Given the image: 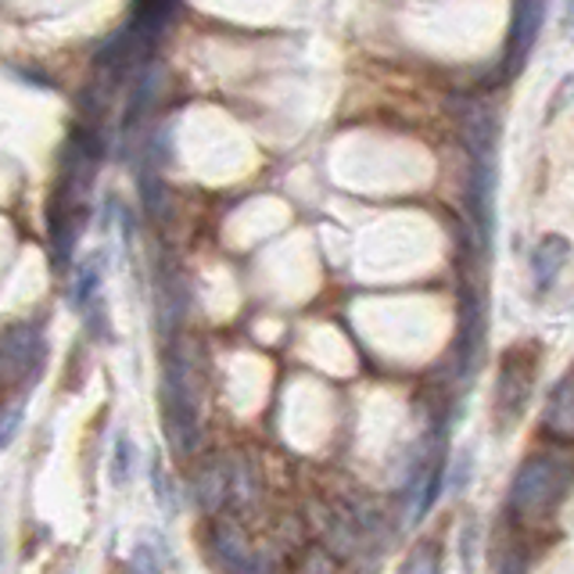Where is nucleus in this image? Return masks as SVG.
<instances>
[{"mask_svg":"<svg viewBox=\"0 0 574 574\" xmlns=\"http://www.w3.org/2000/svg\"><path fill=\"white\" fill-rule=\"evenodd\" d=\"M212 542H215V550L226 557L230 567H237V571H262L266 567L262 560L251 557V546L245 542V535H241L237 525H230V520L212 528Z\"/></svg>","mask_w":574,"mask_h":574,"instance_id":"6","label":"nucleus"},{"mask_svg":"<svg viewBox=\"0 0 574 574\" xmlns=\"http://www.w3.org/2000/svg\"><path fill=\"white\" fill-rule=\"evenodd\" d=\"M535 363H539V352L535 344H514L503 363H500V380H495V406H500L503 417H514L525 410L528 391H531V377H535Z\"/></svg>","mask_w":574,"mask_h":574,"instance_id":"3","label":"nucleus"},{"mask_svg":"<svg viewBox=\"0 0 574 574\" xmlns=\"http://www.w3.org/2000/svg\"><path fill=\"white\" fill-rule=\"evenodd\" d=\"M195 492L198 503L206 514H220V509L230 503V489H226V459H209L206 467L198 470L195 478Z\"/></svg>","mask_w":574,"mask_h":574,"instance_id":"5","label":"nucleus"},{"mask_svg":"<svg viewBox=\"0 0 574 574\" xmlns=\"http://www.w3.org/2000/svg\"><path fill=\"white\" fill-rule=\"evenodd\" d=\"M97 288H101V266L94 259L91 266H83L80 280H75V305H83V302H91L94 295H101Z\"/></svg>","mask_w":574,"mask_h":574,"instance_id":"11","label":"nucleus"},{"mask_svg":"<svg viewBox=\"0 0 574 574\" xmlns=\"http://www.w3.org/2000/svg\"><path fill=\"white\" fill-rule=\"evenodd\" d=\"M165 424H169V438L176 453L180 456L195 453L201 431H198V406H195V391L187 385L184 360H176V370H169V377H165Z\"/></svg>","mask_w":574,"mask_h":574,"instance_id":"2","label":"nucleus"},{"mask_svg":"<svg viewBox=\"0 0 574 574\" xmlns=\"http://www.w3.org/2000/svg\"><path fill=\"white\" fill-rule=\"evenodd\" d=\"M567 255H571V245L564 237H546L539 248H535L531 255V273H535V288L546 291L557 280V273L564 270V262H567Z\"/></svg>","mask_w":574,"mask_h":574,"instance_id":"7","label":"nucleus"},{"mask_svg":"<svg viewBox=\"0 0 574 574\" xmlns=\"http://www.w3.org/2000/svg\"><path fill=\"white\" fill-rule=\"evenodd\" d=\"M130 470H133V442L119 435V442H115V453H112V478L126 484L130 481Z\"/></svg>","mask_w":574,"mask_h":574,"instance_id":"10","label":"nucleus"},{"mask_svg":"<svg viewBox=\"0 0 574 574\" xmlns=\"http://www.w3.org/2000/svg\"><path fill=\"white\" fill-rule=\"evenodd\" d=\"M140 198H144V209L151 215H162L165 212V184H162V176L155 169H144V176H140Z\"/></svg>","mask_w":574,"mask_h":574,"instance_id":"9","label":"nucleus"},{"mask_svg":"<svg viewBox=\"0 0 574 574\" xmlns=\"http://www.w3.org/2000/svg\"><path fill=\"white\" fill-rule=\"evenodd\" d=\"M567 484H571V475H567L564 459L535 456L517 470L514 492H509V509H514L517 517H525V520L553 514L557 503H564Z\"/></svg>","mask_w":574,"mask_h":574,"instance_id":"1","label":"nucleus"},{"mask_svg":"<svg viewBox=\"0 0 574 574\" xmlns=\"http://www.w3.org/2000/svg\"><path fill=\"white\" fill-rule=\"evenodd\" d=\"M546 427L557 438H571L574 424H571V377H560V385L550 395V410H546Z\"/></svg>","mask_w":574,"mask_h":574,"instance_id":"8","label":"nucleus"},{"mask_svg":"<svg viewBox=\"0 0 574 574\" xmlns=\"http://www.w3.org/2000/svg\"><path fill=\"white\" fill-rule=\"evenodd\" d=\"M44 355L47 349H44L40 327L19 324L0 338V374L36 380V374H40V366H44Z\"/></svg>","mask_w":574,"mask_h":574,"instance_id":"4","label":"nucleus"},{"mask_svg":"<svg viewBox=\"0 0 574 574\" xmlns=\"http://www.w3.org/2000/svg\"><path fill=\"white\" fill-rule=\"evenodd\" d=\"M22 424V402H11V406H0V449L15 438V431Z\"/></svg>","mask_w":574,"mask_h":574,"instance_id":"12","label":"nucleus"}]
</instances>
